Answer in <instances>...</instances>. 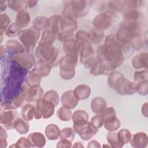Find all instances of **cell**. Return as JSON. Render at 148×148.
I'll list each match as a JSON object with an SVG mask.
<instances>
[{"label": "cell", "instance_id": "cell-1", "mask_svg": "<svg viewBox=\"0 0 148 148\" xmlns=\"http://www.w3.org/2000/svg\"><path fill=\"white\" fill-rule=\"evenodd\" d=\"M97 56L107 63L111 71L120 66L124 61L122 45L113 35L106 36L103 44L97 49Z\"/></svg>", "mask_w": 148, "mask_h": 148}, {"label": "cell", "instance_id": "cell-2", "mask_svg": "<svg viewBox=\"0 0 148 148\" xmlns=\"http://www.w3.org/2000/svg\"><path fill=\"white\" fill-rule=\"evenodd\" d=\"M64 3L62 15L65 19L76 20L88 13V2L86 1H68Z\"/></svg>", "mask_w": 148, "mask_h": 148}, {"label": "cell", "instance_id": "cell-3", "mask_svg": "<svg viewBox=\"0 0 148 148\" xmlns=\"http://www.w3.org/2000/svg\"><path fill=\"white\" fill-rule=\"evenodd\" d=\"M40 30L35 26L21 30L18 35L22 45L27 53H31L35 48L40 35Z\"/></svg>", "mask_w": 148, "mask_h": 148}, {"label": "cell", "instance_id": "cell-4", "mask_svg": "<svg viewBox=\"0 0 148 148\" xmlns=\"http://www.w3.org/2000/svg\"><path fill=\"white\" fill-rule=\"evenodd\" d=\"M35 54L38 60L48 62L51 65L57 64L56 61L59 54V50L53 45L38 44Z\"/></svg>", "mask_w": 148, "mask_h": 148}, {"label": "cell", "instance_id": "cell-5", "mask_svg": "<svg viewBox=\"0 0 148 148\" xmlns=\"http://www.w3.org/2000/svg\"><path fill=\"white\" fill-rule=\"evenodd\" d=\"M77 63V57L66 54L60 61V75L65 80L71 79L75 76V69Z\"/></svg>", "mask_w": 148, "mask_h": 148}, {"label": "cell", "instance_id": "cell-6", "mask_svg": "<svg viewBox=\"0 0 148 148\" xmlns=\"http://www.w3.org/2000/svg\"><path fill=\"white\" fill-rule=\"evenodd\" d=\"M54 105L50 101L40 98L36 101L35 106V119H48L52 116L54 112Z\"/></svg>", "mask_w": 148, "mask_h": 148}, {"label": "cell", "instance_id": "cell-7", "mask_svg": "<svg viewBox=\"0 0 148 148\" xmlns=\"http://www.w3.org/2000/svg\"><path fill=\"white\" fill-rule=\"evenodd\" d=\"M137 85V82H131L123 76L118 80L114 89L120 95H131L136 92Z\"/></svg>", "mask_w": 148, "mask_h": 148}, {"label": "cell", "instance_id": "cell-8", "mask_svg": "<svg viewBox=\"0 0 148 148\" xmlns=\"http://www.w3.org/2000/svg\"><path fill=\"white\" fill-rule=\"evenodd\" d=\"M103 117V125L105 128L109 131H114L120 127V123L116 115L114 109L112 107L107 108L102 113Z\"/></svg>", "mask_w": 148, "mask_h": 148}, {"label": "cell", "instance_id": "cell-9", "mask_svg": "<svg viewBox=\"0 0 148 148\" xmlns=\"http://www.w3.org/2000/svg\"><path fill=\"white\" fill-rule=\"evenodd\" d=\"M10 61H12L22 68L28 70L35 64V58L31 53L13 54L10 56Z\"/></svg>", "mask_w": 148, "mask_h": 148}, {"label": "cell", "instance_id": "cell-10", "mask_svg": "<svg viewBox=\"0 0 148 148\" xmlns=\"http://www.w3.org/2000/svg\"><path fill=\"white\" fill-rule=\"evenodd\" d=\"M113 21V13L108 11L97 15L92 21V24L95 28L103 31L108 29L112 25Z\"/></svg>", "mask_w": 148, "mask_h": 148}, {"label": "cell", "instance_id": "cell-11", "mask_svg": "<svg viewBox=\"0 0 148 148\" xmlns=\"http://www.w3.org/2000/svg\"><path fill=\"white\" fill-rule=\"evenodd\" d=\"M95 52L92 47L91 43L90 41L84 42L81 44V48L80 50V62L84 64L87 68H88L89 65L93 60Z\"/></svg>", "mask_w": 148, "mask_h": 148}, {"label": "cell", "instance_id": "cell-12", "mask_svg": "<svg viewBox=\"0 0 148 148\" xmlns=\"http://www.w3.org/2000/svg\"><path fill=\"white\" fill-rule=\"evenodd\" d=\"M22 91L24 93L25 100L27 102H35L38 101L42 96L43 89L39 86L29 87L27 84L22 86Z\"/></svg>", "mask_w": 148, "mask_h": 148}, {"label": "cell", "instance_id": "cell-13", "mask_svg": "<svg viewBox=\"0 0 148 148\" xmlns=\"http://www.w3.org/2000/svg\"><path fill=\"white\" fill-rule=\"evenodd\" d=\"M72 119L73 123V129L77 134L79 130L87 123L88 114L84 110H77L72 115Z\"/></svg>", "mask_w": 148, "mask_h": 148}, {"label": "cell", "instance_id": "cell-14", "mask_svg": "<svg viewBox=\"0 0 148 148\" xmlns=\"http://www.w3.org/2000/svg\"><path fill=\"white\" fill-rule=\"evenodd\" d=\"M138 1H112L109 2V8L117 12H125L130 9H135Z\"/></svg>", "mask_w": 148, "mask_h": 148}, {"label": "cell", "instance_id": "cell-15", "mask_svg": "<svg viewBox=\"0 0 148 148\" xmlns=\"http://www.w3.org/2000/svg\"><path fill=\"white\" fill-rule=\"evenodd\" d=\"M81 44L76 39H71L64 42L63 49L66 54L77 57L80 50Z\"/></svg>", "mask_w": 148, "mask_h": 148}, {"label": "cell", "instance_id": "cell-16", "mask_svg": "<svg viewBox=\"0 0 148 148\" xmlns=\"http://www.w3.org/2000/svg\"><path fill=\"white\" fill-rule=\"evenodd\" d=\"M61 101L63 106L72 109L76 107L78 103L79 100L75 97L73 91L72 90H69L62 94Z\"/></svg>", "mask_w": 148, "mask_h": 148}, {"label": "cell", "instance_id": "cell-17", "mask_svg": "<svg viewBox=\"0 0 148 148\" xmlns=\"http://www.w3.org/2000/svg\"><path fill=\"white\" fill-rule=\"evenodd\" d=\"M17 112L13 110L1 111V124L3 125L5 128L11 129L13 128V123L16 120Z\"/></svg>", "mask_w": 148, "mask_h": 148}, {"label": "cell", "instance_id": "cell-18", "mask_svg": "<svg viewBox=\"0 0 148 148\" xmlns=\"http://www.w3.org/2000/svg\"><path fill=\"white\" fill-rule=\"evenodd\" d=\"M50 28L56 34L63 31L65 19L60 15H54L49 18Z\"/></svg>", "mask_w": 148, "mask_h": 148}, {"label": "cell", "instance_id": "cell-19", "mask_svg": "<svg viewBox=\"0 0 148 148\" xmlns=\"http://www.w3.org/2000/svg\"><path fill=\"white\" fill-rule=\"evenodd\" d=\"M98 132V130L95 128L90 122H87L86 124L83 126L78 131L77 134L79 135L82 139L84 140H88L92 138Z\"/></svg>", "mask_w": 148, "mask_h": 148}, {"label": "cell", "instance_id": "cell-20", "mask_svg": "<svg viewBox=\"0 0 148 148\" xmlns=\"http://www.w3.org/2000/svg\"><path fill=\"white\" fill-rule=\"evenodd\" d=\"M5 46L6 50L10 53L11 55L24 54L26 51L24 46L16 40H8Z\"/></svg>", "mask_w": 148, "mask_h": 148}, {"label": "cell", "instance_id": "cell-21", "mask_svg": "<svg viewBox=\"0 0 148 148\" xmlns=\"http://www.w3.org/2000/svg\"><path fill=\"white\" fill-rule=\"evenodd\" d=\"M130 142L132 147H144L147 144V136L144 132H138L132 136Z\"/></svg>", "mask_w": 148, "mask_h": 148}, {"label": "cell", "instance_id": "cell-22", "mask_svg": "<svg viewBox=\"0 0 148 148\" xmlns=\"http://www.w3.org/2000/svg\"><path fill=\"white\" fill-rule=\"evenodd\" d=\"M91 108L94 113L101 114L107 108V103L103 98L100 97H97L92 99Z\"/></svg>", "mask_w": 148, "mask_h": 148}, {"label": "cell", "instance_id": "cell-23", "mask_svg": "<svg viewBox=\"0 0 148 148\" xmlns=\"http://www.w3.org/2000/svg\"><path fill=\"white\" fill-rule=\"evenodd\" d=\"M33 70L40 77L47 76L51 71V65L42 60H38L35 64Z\"/></svg>", "mask_w": 148, "mask_h": 148}, {"label": "cell", "instance_id": "cell-24", "mask_svg": "<svg viewBox=\"0 0 148 148\" xmlns=\"http://www.w3.org/2000/svg\"><path fill=\"white\" fill-rule=\"evenodd\" d=\"M132 65L135 69H147V53H141L136 55L132 60Z\"/></svg>", "mask_w": 148, "mask_h": 148}, {"label": "cell", "instance_id": "cell-25", "mask_svg": "<svg viewBox=\"0 0 148 148\" xmlns=\"http://www.w3.org/2000/svg\"><path fill=\"white\" fill-rule=\"evenodd\" d=\"M31 143V147H43L46 143V139L44 135L39 132H34L30 134L28 138Z\"/></svg>", "mask_w": 148, "mask_h": 148}, {"label": "cell", "instance_id": "cell-26", "mask_svg": "<svg viewBox=\"0 0 148 148\" xmlns=\"http://www.w3.org/2000/svg\"><path fill=\"white\" fill-rule=\"evenodd\" d=\"M73 91L75 97L78 100L86 99L91 94V89L90 87L85 84L77 86Z\"/></svg>", "mask_w": 148, "mask_h": 148}, {"label": "cell", "instance_id": "cell-27", "mask_svg": "<svg viewBox=\"0 0 148 148\" xmlns=\"http://www.w3.org/2000/svg\"><path fill=\"white\" fill-rule=\"evenodd\" d=\"M30 16L29 13L25 11H21L18 13L16 18L15 23L20 28H25L27 27L30 23Z\"/></svg>", "mask_w": 148, "mask_h": 148}, {"label": "cell", "instance_id": "cell-28", "mask_svg": "<svg viewBox=\"0 0 148 148\" xmlns=\"http://www.w3.org/2000/svg\"><path fill=\"white\" fill-rule=\"evenodd\" d=\"M56 39V34L50 29H46L43 31L40 40L38 44L52 45Z\"/></svg>", "mask_w": 148, "mask_h": 148}, {"label": "cell", "instance_id": "cell-29", "mask_svg": "<svg viewBox=\"0 0 148 148\" xmlns=\"http://www.w3.org/2000/svg\"><path fill=\"white\" fill-rule=\"evenodd\" d=\"M21 114L23 119L27 121H31L35 117V107L30 103H28L23 107Z\"/></svg>", "mask_w": 148, "mask_h": 148}, {"label": "cell", "instance_id": "cell-30", "mask_svg": "<svg viewBox=\"0 0 148 148\" xmlns=\"http://www.w3.org/2000/svg\"><path fill=\"white\" fill-rule=\"evenodd\" d=\"M61 131L56 124H49L45 129V134L49 140H57L60 136Z\"/></svg>", "mask_w": 148, "mask_h": 148}, {"label": "cell", "instance_id": "cell-31", "mask_svg": "<svg viewBox=\"0 0 148 148\" xmlns=\"http://www.w3.org/2000/svg\"><path fill=\"white\" fill-rule=\"evenodd\" d=\"M13 128L20 134H25L29 129V124L24 119L21 118L16 119L13 123Z\"/></svg>", "mask_w": 148, "mask_h": 148}, {"label": "cell", "instance_id": "cell-32", "mask_svg": "<svg viewBox=\"0 0 148 148\" xmlns=\"http://www.w3.org/2000/svg\"><path fill=\"white\" fill-rule=\"evenodd\" d=\"M89 41L94 44H99L103 39L105 36L104 32L96 28L92 29L88 33Z\"/></svg>", "mask_w": 148, "mask_h": 148}, {"label": "cell", "instance_id": "cell-33", "mask_svg": "<svg viewBox=\"0 0 148 148\" xmlns=\"http://www.w3.org/2000/svg\"><path fill=\"white\" fill-rule=\"evenodd\" d=\"M7 4L13 10L18 12L25 10L28 8L26 1H9Z\"/></svg>", "mask_w": 148, "mask_h": 148}, {"label": "cell", "instance_id": "cell-34", "mask_svg": "<svg viewBox=\"0 0 148 148\" xmlns=\"http://www.w3.org/2000/svg\"><path fill=\"white\" fill-rule=\"evenodd\" d=\"M34 26L37 27L40 30L45 28H50V21L49 18H47L43 16L36 17L33 21Z\"/></svg>", "mask_w": 148, "mask_h": 148}, {"label": "cell", "instance_id": "cell-35", "mask_svg": "<svg viewBox=\"0 0 148 148\" xmlns=\"http://www.w3.org/2000/svg\"><path fill=\"white\" fill-rule=\"evenodd\" d=\"M40 80L41 77L32 70L28 73L27 79V84L29 87L38 86L39 85Z\"/></svg>", "mask_w": 148, "mask_h": 148}, {"label": "cell", "instance_id": "cell-36", "mask_svg": "<svg viewBox=\"0 0 148 148\" xmlns=\"http://www.w3.org/2000/svg\"><path fill=\"white\" fill-rule=\"evenodd\" d=\"M107 140L112 147H121L123 146V145L120 142L117 138V133L110 131L108 134Z\"/></svg>", "mask_w": 148, "mask_h": 148}, {"label": "cell", "instance_id": "cell-37", "mask_svg": "<svg viewBox=\"0 0 148 148\" xmlns=\"http://www.w3.org/2000/svg\"><path fill=\"white\" fill-rule=\"evenodd\" d=\"M11 20L10 17L6 13H1L0 16V31L1 35H3V33L6 32V30L10 26Z\"/></svg>", "mask_w": 148, "mask_h": 148}, {"label": "cell", "instance_id": "cell-38", "mask_svg": "<svg viewBox=\"0 0 148 148\" xmlns=\"http://www.w3.org/2000/svg\"><path fill=\"white\" fill-rule=\"evenodd\" d=\"M43 98L50 101L55 106L58 105L59 101H60L58 94H57V92L56 91H54L53 90H49V91H47L45 94Z\"/></svg>", "mask_w": 148, "mask_h": 148}, {"label": "cell", "instance_id": "cell-39", "mask_svg": "<svg viewBox=\"0 0 148 148\" xmlns=\"http://www.w3.org/2000/svg\"><path fill=\"white\" fill-rule=\"evenodd\" d=\"M117 138L121 144H126L131 140V133L127 129H121L117 133Z\"/></svg>", "mask_w": 148, "mask_h": 148}, {"label": "cell", "instance_id": "cell-40", "mask_svg": "<svg viewBox=\"0 0 148 148\" xmlns=\"http://www.w3.org/2000/svg\"><path fill=\"white\" fill-rule=\"evenodd\" d=\"M57 114L58 118L62 121H68L70 120L71 118L72 117L71 110L64 106H62L58 110Z\"/></svg>", "mask_w": 148, "mask_h": 148}, {"label": "cell", "instance_id": "cell-41", "mask_svg": "<svg viewBox=\"0 0 148 148\" xmlns=\"http://www.w3.org/2000/svg\"><path fill=\"white\" fill-rule=\"evenodd\" d=\"M123 76L124 75L119 71H114L110 73L108 77V83L110 87L114 89L118 80Z\"/></svg>", "mask_w": 148, "mask_h": 148}, {"label": "cell", "instance_id": "cell-42", "mask_svg": "<svg viewBox=\"0 0 148 148\" xmlns=\"http://www.w3.org/2000/svg\"><path fill=\"white\" fill-rule=\"evenodd\" d=\"M75 134L73 129L71 128H65L61 131L60 139H67L72 141L75 138Z\"/></svg>", "mask_w": 148, "mask_h": 148}, {"label": "cell", "instance_id": "cell-43", "mask_svg": "<svg viewBox=\"0 0 148 148\" xmlns=\"http://www.w3.org/2000/svg\"><path fill=\"white\" fill-rule=\"evenodd\" d=\"M139 17V13L135 9L128 10L123 14V18L124 20L136 21Z\"/></svg>", "mask_w": 148, "mask_h": 148}, {"label": "cell", "instance_id": "cell-44", "mask_svg": "<svg viewBox=\"0 0 148 148\" xmlns=\"http://www.w3.org/2000/svg\"><path fill=\"white\" fill-rule=\"evenodd\" d=\"M20 28L15 23H12L10 25L8 29L6 30L5 34L8 37L15 36L17 35H18L20 32L21 31Z\"/></svg>", "mask_w": 148, "mask_h": 148}, {"label": "cell", "instance_id": "cell-45", "mask_svg": "<svg viewBox=\"0 0 148 148\" xmlns=\"http://www.w3.org/2000/svg\"><path fill=\"white\" fill-rule=\"evenodd\" d=\"M103 117L102 114H97L91 118V124L97 130L100 128L103 125Z\"/></svg>", "mask_w": 148, "mask_h": 148}, {"label": "cell", "instance_id": "cell-46", "mask_svg": "<svg viewBox=\"0 0 148 148\" xmlns=\"http://www.w3.org/2000/svg\"><path fill=\"white\" fill-rule=\"evenodd\" d=\"M77 28V21L74 20L65 19V23L63 31L74 32Z\"/></svg>", "mask_w": 148, "mask_h": 148}, {"label": "cell", "instance_id": "cell-47", "mask_svg": "<svg viewBox=\"0 0 148 148\" xmlns=\"http://www.w3.org/2000/svg\"><path fill=\"white\" fill-rule=\"evenodd\" d=\"M73 33L72 32L66 31H62L57 34V38L58 40L64 42L68 40L73 39Z\"/></svg>", "mask_w": 148, "mask_h": 148}, {"label": "cell", "instance_id": "cell-48", "mask_svg": "<svg viewBox=\"0 0 148 148\" xmlns=\"http://www.w3.org/2000/svg\"><path fill=\"white\" fill-rule=\"evenodd\" d=\"M134 79L136 82L147 80V71L146 70H142L135 72L134 75Z\"/></svg>", "mask_w": 148, "mask_h": 148}, {"label": "cell", "instance_id": "cell-49", "mask_svg": "<svg viewBox=\"0 0 148 148\" xmlns=\"http://www.w3.org/2000/svg\"><path fill=\"white\" fill-rule=\"evenodd\" d=\"M75 39L80 44L89 41L88 33L84 31H79L75 35Z\"/></svg>", "mask_w": 148, "mask_h": 148}, {"label": "cell", "instance_id": "cell-50", "mask_svg": "<svg viewBox=\"0 0 148 148\" xmlns=\"http://www.w3.org/2000/svg\"><path fill=\"white\" fill-rule=\"evenodd\" d=\"M24 99H25L23 91H21V92L18 95H17L12 99V101H11V103L13 105V106L16 109H17L22 106Z\"/></svg>", "mask_w": 148, "mask_h": 148}, {"label": "cell", "instance_id": "cell-51", "mask_svg": "<svg viewBox=\"0 0 148 148\" xmlns=\"http://www.w3.org/2000/svg\"><path fill=\"white\" fill-rule=\"evenodd\" d=\"M136 92L142 95L147 94V80L138 82Z\"/></svg>", "mask_w": 148, "mask_h": 148}, {"label": "cell", "instance_id": "cell-52", "mask_svg": "<svg viewBox=\"0 0 148 148\" xmlns=\"http://www.w3.org/2000/svg\"><path fill=\"white\" fill-rule=\"evenodd\" d=\"M31 147V143L28 139L25 138V137H21L15 143V145L11 146L10 147Z\"/></svg>", "mask_w": 148, "mask_h": 148}, {"label": "cell", "instance_id": "cell-53", "mask_svg": "<svg viewBox=\"0 0 148 148\" xmlns=\"http://www.w3.org/2000/svg\"><path fill=\"white\" fill-rule=\"evenodd\" d=\"M7 137H8V135H7L6 131L1 125V135H0V139H1L0 143H1V148H4L7 146V142H6Z\"/></svg>", "mask_w": 148, "mask_h": 148}, {"label": "cell", "instance_id": "cell-54", "mask_svg": "<svg viewBox=\"0 0 148 148\" xmlns=\"http://www.w3.org/2000/svg\"><path fill=\"white\" fill-rule=\"evenodd\" d=\"M72 142L67 140V139H60V140L58 142L57 147H71Z\"/></svg>", "mask_w": 148, "mask_h": 148}, {"label": "cell", "instance_id": "cell-55", "mask_svg": "<svg viewBox=\"0 0 148 148\" xmlns=\"http://www.w3.org/2000/svg\"><path fill=\"white\" fill-rule=\"evenodd\" d=\"M100 147L101 145H100L99 143L98 142H97V140H92L89 142L88 145H87V147Z\"/></svg>", "mask_w": 148, "mask_h": 148}, {"label": "cell", "instance_id": "cell-56", "mask_svg": "<svg viewBox=\"0 0 148 148\" xmlns=\"http://www.w3.org/2000/svg\"><path fill=\"white\" fill-rule=\"evenodd\" d=\"M142 113L143 116L145 117H147V103H145L143 105L142 108Z\"/></svg>", "mask_w": 148, "mask_h": 148}, {"label": "cell", "instance_id": "cell-57", "mask_svg": "<svg viewBox=\"0 0 148 148\" xmlns=\"http://www.w3.org/2000/svg\"><path fill=\"white\" fill-rule=\"evenodd\" d=\"M7 2L8 1H2V0L0 1V8H1V12L5 11L6 10V6L8 5V4H6V3H7Z\"/></svg>", "mask_w": 148, "mask_h": 148}, {"label": "cell", "instance_id": "cell-58", "mask_svg": "<svg viewBox=\"0 0 148 148\" xmlns=\"http://www.w3.org/2000/svg\"><path fill=\"white\" fill-rule=\"evenodd\" d=\"M27 5L28 8H32L36 6V3H38V1H26Z\"/></svg>", "mask_w": 148, "mask_h": 148}, {"label": "cell", "instance_id": "cell-59", "mask_svg": "<svg viewBox=\"0 0 148 148\" xmlns=\"http://www.w3.org/2000/svg\"><path fill=\"white\" fill-rule=\"evenodd\" d=\"M0 50H1V58L2 59V57L4 56V55H3V53H5V47H3V46H2V45H1V49H0Z\"/></svg>", "mask_w": 148, "mask_h": 148}, {"label": "cell", "instance_id": "cell-60", "mask_svg": "<svg viewBox=\"0 0 148 148\" xmlns=\"http://www.w3.org/2000/svg\"><path fill=\"white\" fill-rule=\"evenodd\" d=\"M73 147H84V146H83V145H82V142H76V143H75V145H73Z\"/></svg>", "mask_w": 148, "mask_h": 148}]
</instances>
